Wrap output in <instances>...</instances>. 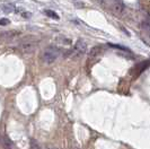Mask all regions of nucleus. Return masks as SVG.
I'll list each match as a JSON object with an SVG mask.
<instances>
[{"mask_svg": "<svg viewBox=\"0 0 150 149\" xmlns=\"http://www.w3.org/2000/svg\"><path fill=\"white\" fill-rule=\"evenodd\" d=\"M97 1L104 9L110 10L116 15H122L125 10V6L122 0H97Z\"/></svg>", "mask_w": 150, "mask_h": 149, "instance_id": "obj_1", "label": "nucleus"}, {"mask_svg": "<svg viewBox=\"0 0 150 149\" xmlns=\"http://www.w3.org/2000/svg\"><path fill=\"white\" fill-rule=\"evenodd\" d=\"M61 51L55 48V46H47L44 50H42V52L40 54V60L45 63V65H51L53 62H55L57 59L60 57Z\"/></svg>", "mask_w": 150, "mask_h": 149, "instance_id": "obj_2", "label": "nucleus"}, {"mask_svg": "<svg viewBox=\"0 0 150 149\" xmlns=\"http://www.w3.org/2000/svg\"><path fill=\"white\" fill-rule=\"evenodd\" d=\"M86 50H87V44L83 40H78L77 43L75 44L72 51H71V54H70V58L72 60H78L80 58H83V54L86 53Z\"/></svg>", "mask_w": 150, "mask_h": 149, "instance_id": "obj_3", "label": "nucleus"}, {"mask_svg": "<svg viewBox=\"0 0 150 149\" xmlns=\"http://www.w3.org/2000/svg\"><path fill=\"white\" fill-rule=\"evenodd\" d=\"M36 42L34 41H25L19 45V49L23 53H30L36 49Z\"/></svg>", "mask_w": 150, "mask_h": 149, "instance_id": "obj_4", "label": "nucleus"}, {"mask_svg": "<svg viewBox=\"0 0 150 149\" xmlns=\"http://www.w3.org/2000/svg\"><path fill=\"white\" fill-rule=\"evenodd\" d=\"M2 11L5 14H11L13 11H15V5H13V4H5V5H2Z\"/></svg>", "mask_w": 150, "mask_h": 149, "instance_id": "obj_5", "label": "nucleus"}, {"mask_svg": "<svg viewBox=\"0 0 150 149\" xmlns=\"http://www.w3.org/2000/svg\"><path fill=\"white\" fill-rule=\"evenodd\" d=\"M100 52H102V48H100V46H95V48H93L89 53V59H93V58H95V57H98V53H100Z\"/></svg>", "mask_w": 150, "mask_h": 149, "instance_id": "obj_6", "label": "nucleus"}, {"mask_svg": "<svg viewBox=\"0 0 150 149\" xmlns=\"http://www.w3.org/2000/svg\"><path fill=\"white\" fill-rule=\"evenodd\" d=\"M45 14L46 16H49L50 18H53V19H55V21H59V15L57 14V13H54L53 10H45Z\"/></svg>", "mask_w": 150, "mask_h": 149, "instance_id": "obj_7", "label": "nucleus"}, {"mask_svg": "<svg viewBox=\"0 0 150 149\" xmlns=\"http://www.w3.org/2000/svg\"><path fill=\"white\" fill-rule=\"evenodd\" d=\"M30 149H42V147H41L36 141L32 140V141H30Z\"/></svg>", "mask_w": 150, "mask_h": 149, "instance_id": "obj_8", "label": "nucleus"}, {"mask_svg": "<svg viewBox=\"0 0 150 149\" xmlns=\"http://www.w3.org/2000/svg\"><path fill=\"white\" fill-rule=\"evenodd\" d=\"M8 24H9L8 18H1L0 19V26H5V25H8Z\"/></svg>", "mask_w": 150, "mask_h": 149, "instance_id": "obj_9", "label": "nucleus"}, {"mask_svg": "<svg viewBox=\"0 0 150 149\" xmlns=\"http://www.w3.org/2000/svg\"><path fill=\"white\" fill-rule=\"evenodd\" d=\"M30 16H32L30 13H24V14H23V17H24V18H30Z\"/></svg>", "mask_w": 150, "mask_h": 149, "instance_id": "obj_10", "label": "nucleus"}, {"mask_svg": "<svg viewBox=\"0 0 150 149\" xmlns=\"http://www.w3.org/2000/svg\"><path fill=\"white\" fill-rule=\"evenodd\" d=\"M42 149H57V148H54V147H45V148H42Z\"/></svg>", "mask_w": 150, "mask_h": 149, "instance_id": "obj_11", "label": "nucleus"}]
</instances>
